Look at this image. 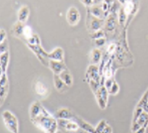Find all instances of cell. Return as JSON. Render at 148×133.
I'll use <instances>...</instances> for the list:
<instances>
[{"label":"cell","instance_id":"obj_1","mask_svg":"<svg viewBox=\"0 0 148 133\" xmlns=\"http://www.w3.org/2000/svg\"><path fill=\"white\" fill-rule=\"evenodd\" d=\"M31 122L44 133H56L59 127L57 120L44 107H43L41 114Z\"/></svg>","mask_w":148,"mask_h":133},{"label":"cell","instance_id":"obj_2","mask_svg":"<svg viewBox=\"0 0 148 133\" xmlns=\"http://www.w3.org/2000/svg\"><path fill=\"white\" fill-rule=\"evenodd\" d=\"M2 118L6 128L12 133H18V122L15 115L5 110L2 113Z\"/></svg>","mask_w":148,"mask_h":133},{"label":"cell","instance_id":"obj_3","mask_svg":"<svg viewBox=\"0 0 148 133\" xmlns=\"http://www.w3.org/2000/svg\"><path fill=\"white\" fill-rule=\"evenodd\" d=\"M28 48L30 50L33 52V53L36 55L38 59L41 62V64H43L44 66L49 67V53L45 50L43 47L41 46V45H31L26 44Z\"/></svg>","mask_w":148,"mask_h":133},{"label":"cell","instance_id":"obj_4","mask_svg":"<svg viewBox=\"0 0 148 133\" xmlns=\"http://www.w3.org/2000/svg\"><path fill=\"white\" fill-rule=\"evenodd\" d=\"M81 19V15H80L78 10L75 6L70 7L66 13V20L68 24L72 26H75L77 25Z\"/></svg>","mask_w":148,"mask_h":133},{"label":"cell","instance_id":"obj_5","mask_svg":"<svg viewBox=\"0 0 148 133\" xmlns=\"http://www.w3.org/2000/svg\"><path fill=\"white\" fill-rule=\"evenodd\" d=\"M86 25L90 31L92 33H94V32L100 30L102 25V21L100 19L93 16L90 13L88 12L87 18H86Z\"/></svg>","mask_w":148,"mask_h":133},{"label":"cell","instance_id":"obj_6","mask_svg":"<svg viewBox=\"0 0 148 133\" xmlns=\"http://www.w3.org/2000/svg\"><path fill=\"white\" fill-rule=\"evenodd\" d=\"M95 96L97 98V103L100 108L104 110L106 107V104L108 102V90L105 87L102 86L95 94Z\"/></svg>","mask_w":148,"mask_h":133},{"label":"cell","instance_id":"obj_7","mask_svg":"<svg viewBox=\"0 0 148 133\" xmlns=\"http://www.w3.org/2000/svg\"><path fill=\"white\" fill-rule=\"evenodd\" d=\"M85 76L87 82H89L90 80H93L100 83L101 77H100L99 68L97 65H95V64L90 65L88 68L87 71H86Z\"/></svg>","mask_w":148,"mask_h":133},{"label":"cell","instance_id":"obj_8","mask_svg":"<svg viewBox=\"0 0 148 133\" xmlns=\"http://www.w3.org/2000/svg\"><path fill=\"white\" fill-rule=\"evenodd\" d=\"M50 69L53 71V74H59L64 71L67 70L64 61H57L53 60L49 61Z\"/></svg>","mask_w":148,"mask_h":133},{"label":"cell","instance_id":"obj_9","mask_svg":"<svg viewBox=\"0 0 148 133\" xmlns=\"http://www.w3.org/2000/svg\"><path fill=\"white\" fill-rule=\"evenodd\" d=\"M71 121L76 122L79 125V128H81L83 131H86L87 133H96L95 127H93V126L91 124H90L88 122H86L84 120L80 118L79 116H77L76 115H75V116H74Z\"/></svg>","mask_w":148,"mask_h":133},{"label":"cell","instance_id":"obj_10","mask_svg":"<svg viewBox=\"0 0 148 133\" xmlns=\"http://www.w3.org/2000/svg\"><path fill=\"white\" fill-rule=\"evenodd\" d=\"M75 115V113L67 108H61L56 113V116L57 119L72 120Z\"/></svg>","mask_w":148,"mask_h":133},{"label":"cell","instance_id":"obj_11","mask_svg":"<svg viewBox=\"0 0 148 133\" xmlns=\"http://www.w3.org/2000/svg\"><path fill=\"white\" fill-rule=\"evenodd\" d=\"M43 106L38 101L34 102L29 108V117L31 121L38 117L42 112Z\"/></svg>","mask_w":148,"mask_h":133},{"label":"cell","instance_id":"obj_12","mask_svg":"<svg viewBox=\"0 0 148 133\" xmlns=\"http://www.w3.org/2000/svg\"><path fill=\"white\" fill-rule=\"evenodd\" d=\"M53 82L55 87L59 92H65L69 88L57 74H53Z\"/></svg>","mask_w":148,"mask_h":133},{"label":"cell","instance_id":"obj_13","mask_svg":"<svg viewBox=\"0 0 148 133\" xmlns=\"http://www.w3.org/2000/svg\"><path fill=\"white\" fill-rule=\"evenodd\" d=\"M49 59L57 61H64V50L61 47H57L49 53Z\"/></svg>","mask_w":148,"mask_h":133},{"label":"cell","instance_id":"obj_14","mask_svg":"<svg viewBox=\"0 0 148 133\" xmlns=\"http://www.w3.org/2000/svg\"><path fill=\"white\" fill-rule=\"evenodd\" d=\"M30 10L27 5L22 6L18 12V21L22 23H25L29 18Z\"/></svg>","mask_w":148,"mask_h":133},{"label":"cell","instance_id":"obj_15","mask_svg":"<svg viewBox=\"0 0 148 133\" xmlns=\"http://www.w3.org/2000/svg\"><path fill=\"white\" fill-rule=\"evenodd\" d=\"M34 90L37 94L40 96H46L49 94L48 87L40 81H37L34 83Z\"/></svg>","mask_w":148,"mask_h":133},{"label":"cell","instance_id":"obj_16","mask_svg":"<svg viewBox=\"0 0 148 133\" xmlns=\"http://www.w3.org/2000/svg\"><path fill=\"white\" fill-rule=\"evenodd\" d=\"M25 25L22 22L17 21L16 23L13 25L12 29V33H13V35L15 37L18 38H22L23 36V31Z\"/></svg>","mask_w":148,"mask_h":133},{"label":"cell","instance_id":"obj_17","mask_svg":"<svg viewBox=\"0 0 148 133\" xmlns=\"http://www.w3.org/2000/svg\"><path fill=\"white\" fill-rule=\"evenodd\" d=\"M0 67H1V74L5 73L7 70L9 63V52H6L5 53L1 54L0 57Z\"/></svg>","mask_w":148,"mask_h":133},{"label":"cell","instance_id":"obj_18","mask_svg":"<svg viewBox=\"0 0 148 133\" xmlns=\"http://www.w3.org/2000/svg\"><path fill=\"white\" fill-rule=\"evenodd\" d=\"M59 76L61 79L62 80L63 82L65 83L66 85L69 87H71L73 85V79L72 74H71L70 71L68 69L64 71L63 72L59 74Z\"/></svg>","mask_w":148,"mask_h":133},{"label":"cell","instance_id":"obj_19","mask_svg":"<svg viewBox=\"0 0 148 133\" xmlns=\"http://www.w3.org/2000/svg\"><path fill=\"white\" fill-rule=\"evenodd\" d=\"M102 56L101 51L100 50L99 48H94L90 52V61L92 64H98L100 61H101Z\"/></svg>","mask_w":148,"mask_h":133},{"label":"cell","instance_id":"obj_20","mask_svg":"<svg viewBox=\"0 0 148 133\" xmlns=\"http://www.w3.org/2000/svg\"><path fill=\"white\" fill-rule=\"evenodd\" d=\"M88 12L90 13L93 16H94V17L100 19L102 17L103 14H104V12L102 10V7H100V6L96 5L88 8Z\"/></svg>","mask_w":148,"mask_h":133},{"label":"cell","instance_id":"obj_21","mask_svg":"<svg viewBox=\"0 0 148 133\" xmlns=\"http://www.w3.org/2000/svg\"><path fill=\"white\" fill-rule=\"evenodd\" d=\"M34 34V33L33 32V30L32 28L29 26V25H25L24 28V31H23V36H22V38H23L25 41H26L28 40Z\"/></svg>","mask_w":148,"mask_h":133},{"label":"cell","instance_id":"obj_22","mask_svg":"<svg viewBox=\"0 0 148 133\" xmlns=\"http://www.w3.org/2000/svg\"><path fill=\"white\" fill-rule=\"evenodd\" d=\"M26 44L31 45H41L40 38L37 34L34 33L28 40L26 41Z\"/></svg>","mask_w":148,"mask_h":133},{"label":"cell","instance_id":"obj_23","mask_svg":"<svg viewBox=\"0 0 148 133\" xmlns=\"http://www.w3.org/2000/svg\"><path fill=\"white\" fill-rule=\"evenodd\" d=\"M79 128V125H78V124H77L76 122H75L73 121H70L69 122L66 126L65 130H66L67 131L75 132V131H78Z\"/></svg>","mask_w":148,"mask_h":133},{"label":"cell","instance_id":"obj_24","mask_svg":"<svg viewBox=\"0 0 148 133\" xmlns=\"http://www.w3.org/2000/svg\"><path fill=\"white\" fill-rule=\"evenodd\" d=\"M9 90V84L5 86H1V105L4 102L5 99L8 94Z\"/></svg>","mask_w":148,"mask_h":133},{"label":"cell","instance_id":"obj_25","mask_svg":"<svg viewBox=\"0 0 148 133\" xmlns=\"http://www.w3.org/2000/svg\"><path fill=\"white\" fill-rule=\"evenodd\" d=\"M115 28V20L114 19L111 17L108 19L107 22H106V30L109 31H111L114 30Z\"/></svg>","mask_w":148,"mask_h":133},{"label":"cell","instance_id":"obj_26","mask_svg":"<svg viewBox=\"0 0 148 133\" xmlns=\"http://www.w3.org/2000/svg\"><path fill=\"white\" fill-rule=\"evenodd\" d=\"M107 125L108 124L107 123H106V121H104V120H102L101 121H100L99 122L97 125L95 127L96 133H101Z\"/></svg>","mask_w":148,"mask_h":133},{"label":"cell","instance_id":"obj_27","mask_svg":"<svg viewBox=\"0 0 148 133\" xmlns=\"http://www.w3.org/2000/svg\"><path fill=\"white\" fill-rule=\"evenodd\" d=\"M0 51H1V54L8 52V43L7 39L2 43H0Z\"/></svg>","mask_w":148,"mask_h":133},{"label":"cell","instance_id":"obj_28","mask_svg":"<svg viewBox=\"0 0 148 133\" xmlns=\"http://www.w3.org/2000/svg\"><path fill=\"white\" fill-rule=\"evenodd\" d=\"M90 36V37L92 38L95 39V40H97V39H99V38H104V33L102 31L99 30L96 32H94V33H91Z\"/></svg>","mask_w":148,"mask_h":133},{"label":"cell","instance_id":"obj_29","mask_svg":"<svg viewBox=\"0 0 148 133\" xmlns=\"http://www.w3.org/2000/svg\"><path fill=\"white\" fill-rule=\"evenodd\" d=\"M89 83H90V88L93 91V92L95 94L96 92H97L99 90L100 87H100V83L95 82V81H93V80L90 81Z\"/></svg>","mask_w":148,"mask_h":133},{"label":"cell","instance_id":"obj_30","mask_svg":"<svg viewBox=\"0 0 148 133\" xmlns=\"http://www.w3.org/2000/svg\"><path fill=\"white\" fill-rule=\"evenodd\" d=\"M134 8V5L132 4V3L130 1H128L126 3V5L125 6V8H124V12L125 13L126 15H128L129 14H130L131 12L132 11Z\"/></svg>","mask_w":148,"mask_h":133},{"label":"cell","instance_id":"obj_31","mask_svg":"<svg viewBox=\"0 0 148 133\" xmlns=\"http://www.w3.org/2000/svg\"><path fill=\"white\" fill-rule=\"evenodd\" d=\"M70 121L71 120H67V119H57V123L59 127L61 129H65L66 126L68 124Z\"/></svg>","mask_w":148,"mask_h":133},{"label":"cell","instance_id":"obj_32","mask_svg":"<svg viewBox=\"0 0 148 133\" xmlns=\"http://www.w3.org/2000/svg\"><path fill=\"white\" fill-rule=\"evenodd\" d=\"M119 89H120V88H119L118 83L116 82H114L113 84H112V85L111 87V88L109 90V92L112 95H115L118 92Z\"/></svg>","mask_w":148,"mask_h":133},{"label":"cell","instance_id":"obj_33","mask_svg":"<svg viewBox=\"0 0 148 133\" xmlns=\"http://www.w3.org/2000/svg\"><path fill=\"white\" fill-rule=\"evenodd\" d=\"M143 112V110L140 108V107H138L136 110V112L134 113V119H133V123L134 122H136L137 121V120L138 119V118L139 117L140 115L142 114V113Z\"/></svg>","mask_w":148,"mask_h":133},{"label":"cell","instance_id":"obj_34","mask_svg":"<svg viewBox=\"0 0 148 133\" xmlns=\"http://www.w3.org/2000/svg\"><path fill=\"white\" fill-rule=\"evenodd\" d=\"M1 86H5L8 85V79L7 75H6V73H3L1 74Z\"/></svg>","mask_w":148,"mask_h":133},{"label":"cell","instance_id":"obj_35","mask_svg":"<svg viewBox=\"0 0 148 133\" xmlns=\"http://www.w3.org/2000/svg\"><path fill=\"white\" fill-rule=\"evenodd\" d=\"M114 82L112 81V80L111 79H106V82H105V87L106 89H107V90H110V89L111 88V87L112 85V84H113Z\"/></svg>","mask_w":148,"mask_h":133},{"label":"cell","instance_id":"obj_36","mask_svg":"<svg viewBox=\"0 0 148 133\" xmlns=\"http://www.w3.org/2000/svg\"><path fill=\"white\" fill-rule=\"evenodd\" d=\"M0 43L6 40V33L5 30L1 29V31H0Z\"/></svg>","mask_w":148,"mask_h":133},{"label":"cell","instance_id":"obj_37","mask_svg":"<svg viewBox=\"0 0 148 133\" xmlns=\"http://www.w3.org/2000/svg\"><path fill=\"white\" fill-rule=\"evenodd\" d=\"M81 2L83 3V4L86 5V6H88L89 8L95 5V4L96 3L95 1H92V0H85V1H81Z\"/></svg>","mask_w":148,"mask_h":133},{"label":"cell","instance_id":"obj_38","mask_svg":"<svg viewBox=\"0 0 148 133\" xmlns=\"http://www.w3.org/2000/svg\"><path fill=\"white\" fill-rule=\"evenodd\" d=\"M105 41L106 40L104 38H99L97 39V40H95V44L97 46H102L105 43Z\"/></svg>","mask_w":148,"mask_h":133},{"label":"cell","instance_id":"obj_39","mask_svg":"<svg viewBox=\"0 0 148 133\" xmlns=\"http://www.w3.org/2000/svg\"><path fill=\"white\" fill-rule=\"evenodd\" d=\"M101 133H112V129L110 126L108 125Z\"/></svg>","mask_w":148,"mask_h":133},{"label":"cell","instance_id":"obj_40","mask_svg":"<svg viewBox=\"0 0 148 133\" xmlns=\"http://www.w3.org/2000/svg\"><path fill=\"white\" fill-rule=\"evenodd\" d=\"M115 49V45L114 44H111L108 47V52L109 53L112 52V51H114Z\"/></svg>","mask_w":148,"mask_h":133},{"label":"cell","instance_id":"obj_41","mask_svg":"<svg viewBox=\"0 0 148 133\" xmlns=\"http://www.w3.org/2000/svg\"><path fill=\"white\" fill-rule=\"evenodd\" d=\"M145 131H146V127H142L141 128H140L139 130L137 131L136 132H134V133H145Z\"/></svg>","mask_w":148,"mask_h":133},{"label":"cell","instance_id":"obj_42","mask_svg":"<svg viewBox=\"0 0 148 133\" xmlns=\"http://www.w3.org/2000/svg\"><path fill=\"white\" fill-rule=\"evenodd\" d=\"M147 104H148V97H147Z\"/></svg>","mask_w":148,"mask_h":133}]
</instances>
